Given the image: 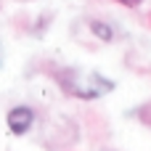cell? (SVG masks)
Returning <instances> with one entry per match:
<instances>
[{
	"label": "cell",
	"instance_id": "6da1fadb",
	"mask_svg": "<svg viewBox=\"0 0 151 151\" xmlns=\"http://www.w3.org/2000/svg\"><path fill=\"white\" fill-rule=\"evenodd\" d=\"M58 82L69 96H77V98H85V101L101 98V96L111 93V88H114L111 80H106L96 72H80V69H64L58 74Z\"/></svg>",
	"mask_w": 151,
	"mask_h": 151
},
{
	"label": "cell",
	"instance_id": "7a4b0ae2",
	"mask_svg": "<svg viewBox=\"0 0 151 151\" xmlns=\"http://www.w3.org/2000/svg\"><path fill=\"white\" fill-rule=\"evenodd\" d=\"M5 125H8V133L11 135H27L35 125V109L32 106H11L8 114H5Z\"/></svg>",
	"mask_w": 151,
	"mask_h": 151
},
{
	"label": "cell",
	"instance_id": "3957f363",
	"mask_svg": "<svg viewBox=\"0 0 151 151\" xmlns=\"http://www.w3.org/2000/svg\"><path fill=\"white\" fill-rule=\"evenodd\" d=\"M90 29H93V35H98L104 42H109V40H111V29H109L104 21H93V24H90Z\"/></svg>",
	"mask_w": 151,
	"mask_h": 151
},
{
	"label": "cell",
	"instance_id": "277c9868",
	"mask_svg": "<svg viewBox=\"0 0 151 151\" xmlns=\"http://www.w3.org/2000/svg\"><path fill=\"white\" fill-rule=\"evenodd\" d=\"M117 3H122V5H127V8H135L141 0H117Z\"/></svg>",
	"mask_w": 151,
	"mask_h": 151
}]
</instances>
